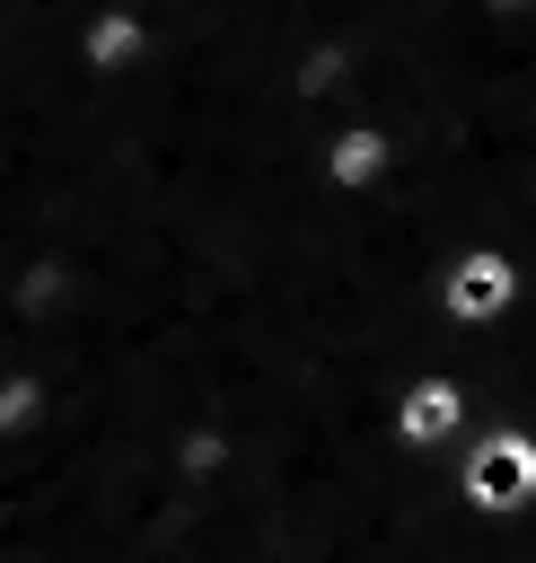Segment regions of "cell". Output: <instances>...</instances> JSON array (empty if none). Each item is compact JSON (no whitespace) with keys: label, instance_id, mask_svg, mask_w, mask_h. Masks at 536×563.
<instances>
[{"label":"cell","instance_id":"1","mask_svg":"<svg viewBox=\"0 0 536 563\" xmlns=\"http://www.w3.org/2000/svg\"><path fill=\"white\" fill-rule=\"evenodd\" d=\"M518 484H536V457H527L518 440H501V449L483 457V475H474V501H483V510H510Z\"/></svg>","mask_w":536,"mask_h":563},{"label":"cell","instance_id":"2","mask_svg":"<svg viewBox=\"0 0 536 563\" xmlns=\"http://www.w3.org/2000/svg\"><path fill=\"white\" fill-rule=\"evenodd\" d=\"M448 422H457V396H448V387H422V396L404 405V440H439Z\"/></svg>","mask_w":536,"mask_h":563}]
</instances>
